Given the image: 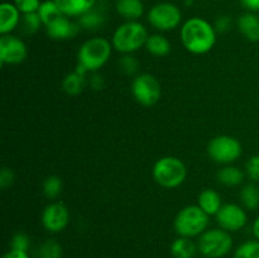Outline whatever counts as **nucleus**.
<instances>
[{"instance_id":"12","label":"nucleus","mask_w":259,"mask_h":258,"mask_svg":"<svg viewBox=\"0 0 259 258\" xmlns=\"http://www.w3.org/2000/svg\"><path fill=\"white\" fill-rule=\"evenodd\" d=\"M218 224L224 230L237 232L247 224V214L237 204H225L217 214Z\"/></svg>"},{"instance_id":"29","label":"nucleus","mask_w":259,"mask_h":258,"mask_svg":"<svg viewBox=\"0 0 259 258\" xmlns=\"http://www.w3.org/2000/svg\"><path fill=\"white\" fill-rule=\"evenodd\" d=\"M40 0H14V5L23 14L37 13L40 7Z\"/></svg>"},{"instance_id":"11","label":"nucleus","mask_w":259,"mask_h":258,"mask_svg":"<svg viewBox=\"0 0 259 258\" xmlns=\"http://www.w3.org/2000/svg\"><path fill=\"white\" fill-rule=\"evenodd\" d=\"M70 220V212L63 202L57 201L47 205L43 210V227L51 233H58L65 229Z\"/></svg>"},{"instance_id":"15","label":"nucleus","mask_w":259,"mask_h":258,"mask_svg":"<svg viewBox=\"0 0 259 258\" xmlns=\"http://www.w3.org/2000/svg\"><path fill=\"white\" fill-rule=\"evenodd\" d=\"M20 12L12 3H3L0 5V33L2 35L10 34L19 23Z\"/></svg>"},{"instance_id":"25","label":"nucleus","mask_w":259,"mask_h":258,"mask_svg":"<svg viewBox=\"0 0 259 258\" xmlns=\"http://www.w3.org/2000/svg\"><path fill=\"white\" fill-rule=\"evenodd\" d=\"M104 14L96 10L94 8L93 10L88 12L86 14L81 15L80 17V25H82L86 29H95V28L100 27L104 23Z\"/></svg>"},{"instance_id":"19","label":"nucleus","mask_w":259,"mask_h":258,"mask_svg":"<svg viewBox=\"0 0 259 258\" xmlns=\"http://www.w3.org/2000/svg\"><path fill=\"white\" fill-rule=\"evenodd\" d=\"M199 206L206 212L207 215H217L222 209V197L214 190H204L199 195Z\"/></svg>"},{"instance_id":"26","label":"nucleus","mask_w":259,"mask_h":258,"mask_svg":"<svg viewBox=\"0 0 259 258\" xmlns=\"http://www.w3.org/2000/svg\"><path fill=\"white\" fill-rule=\"evenodd\" d=\"M234 258H259V242L248 240L238 247Z\"/></svg>"},{"instance_id":"36","label":"nucleus","mask_w":259,"mask_h":258,"mask_svg":"<svg viewBox=\"0 0 259 258\" xmlns=\"http://www.w3.org/2000/svg\"><path fill=\"white\" fill-rule=\"evenodd\" d=\"M240 4L249 12H259V0H240Z\"/></svg>"},{"instance_id":"21","label":"nucleus","mask_w":259,"mask_h":258,"mask_svg":"<svg viewBox=\"0 0 259 258\" xmlns=\"http://www.w3.org/2000/svg\"><path fill=\"white\" fill-rule=\"evenodd\" d=\"M146 48L149 53L154 56H166L171 51L168 39L161 34L149 35L146 42Z\"/></svg>"},{"instance_id":"17","label":"nucleus","mask_w":259,"mask_h":258,"mask_svg":"<svg viewBox=\"0 0 259 258\" xmlns=\"http://www.w3.org/2000/svg\"><path fill=\"white\" fill-rule=\"evenodd\" d=\"M88 71L78 65L77 70L72 73H68L62 81V88L66 94L68 95H77L82 91L83 86H85V75Z\"/></svg>"},{"instance_id":"3","label":"nucleus","mask_w":259,"mask_h":258,"mask_svg":"<svg viewBox=\"0 0 259 258\" xmlns=\"http://www.w3.org/2000/svg\"><path fill=\"white\" fill-rule=\"evenodd\" d=\"M111 55V45L101 37L91 38L80 47L77 53L78 65L86 71H96L103 67Z\"/></svg>"},{"instance_id":"2","label":"nucleus","mask_w":259,"mask_h":258,"mask_svg":"<svg viewBox=\"0 0 259 258\" xmlns=\"http://www.w3.org/2000/svg\"><path fill=\"white\" fill-rule=\"evenodd\" d=\"M146 27L136 20H128L116 28L113 35V46L118 52L132 53L142 48L148 39Z\"/></svg>"},{"instance_id":"28","label":"nucleus","mask_w":259,"mask_h":258,"mask_svg":"<svg viewBox=\"0 0 259 258\" xmlns=\"http://www.w3.org/2000/svg\"><path fill=\"white\" fill-rule=\"evenodd\" d=\"M40 255L42 258H61L62 248L56 240H47L40 247Z\"/></svg>"},{"instance_id":"35","label":"nucleus","mask_w":259,"mask_h":258,"mask_svg":"<svg viewBox=\"0 0 259 258\" xmlns=\"http://www.w3.org/2000/svg\"><path fill=\"white\" fill-rule=\"evenodd\" d=\"M230 27V18L229 17H220L215 23V30L218 32H225Z\"/></svg>"},{"instance_id":"4","label":"nucleus","mask_w":259,"mask_h":258,"mask_svg":"<svg viewBox=\"0 0 259 258\" xmlns=\"http://www.w3.org/2000/svg\"><path fill=\"white\" fill-rule=\"evenodd\" d=\"M209 224V215L200 206H186L177 214L175 229L177 234L185 238H192L201 234Z\"/></svg>"},{"instance_id":"20","label":"nucleus","mask_w":259,"mask_h":258,"mask_svg":"<svg viewBox=\"0 0 259 258\" xmlns=\"http://www.w3.org/2000/svg\"><path fill=\"white\" fill-rule=\"evenodd\" d=\"M171 252L175 258H192L196 253V245L190 238L181 237L172 243Z\"/></svg>"},{"instance_id":"31","label":"nucleus","mask_w":259,"mask_h":258,"mask_svg":"<svg viewBox=\"0 0 259 258\" xmlns=\"http://www.w3.org/2000/svg\"><path fill=\"white\" fill-rule=\"evenodd\" d=\"M245 169L252 181H259V156H253L248 159Z\"/></svg>"},{"instance_id":"5","label":"nucleus","mask_w":259,"mask_h":258,"mask_svg":"<svg viewBox=\"0 0 259 258\" xmlns=\"http://www.w3.org/2000/svg\"><path fill=\"white\" fill-rule=\"evenodd\" d=\"M153 177L157 184L166 189L180 186L186 179V167L176 157H163L153 167Z\"/></svg>"},{"instance_id":"10","label":"nucleus","mask_w":259,"mask_h":258,"mask_svg":"<svg viewBox=\"0 0 259 258\" xmlns=\"http://www.w3.org/2000/svg\"><path fill=\"white\" fill-rule=\"evenodd\" d=\"M27 57V46L20 38L4 34L0 38V62L2 65H17Z\"/></svg>"},{"instance_id":"27","label":"nucleus","mask_w":259,"mask_h":258,"mask_svg":"<svg viewBox=\"0 0 259 258\" xmlns=\"http://www.w3.org/2000/svg\"><path fill=\"white\" fill-rule=\"evenodd\" d=\"M62 190V181L57 176H50L43 184V192L48 199H56Z\"/></svg>"},{"instance_id":"38","label":"nucleus","mask_w":259,"mask_h":258,"mask_svg":"<svg viewBox=\"0 0 259 258\" xmlns=\"http://www.w3.org/2000/svg\"><path fill=\"white\" fill-rule=\"evenodd\" d=\"M253 234L259 240V217L253 223Z\"/></svg>"},{"instance_id":"37","label":"nucleus","mask_w":259,"mask_h":258,"mask_svg":"<svg viewBox=\"0 0 259 258\" xmlns=\"http://www.w3.org/2000/svg\"><path fill=\"white\" fill-rule=\"evenodd\" d=\"M3 258H29V257H28L27 252H24V250L12 249L8 253H5V254L3 255Z\"/></svg>"},{"instance_id":"33","label":"nucleus","mask_w":259,"mask_h":258,"mask_svg":"<svg viewBox=\"0 0 259 258\" xmlns=\"http://www.w3.org/2000/svg\"><path fill=\"white\" fill-rule=\"evenodd\" d=\"M14 182V172L9 168H3L0 172V186L2 189L10 186Z\"/></svg>"},{"instance_id":"6","label":"nucleus","mask_w":259,"mask_h":258,"mask_svg":"<svg viewBox=\"0 0 259 258\" xmlns=\"http://www.w3.org/2000/svg\"><path fill=\"white\" fill-rule=\"evenodd\" d=\"M233 239L224 229H211L202 233L199 239V249L209 258H220L229 253Z\"/></svg>"},{"instance_id":"16","label":"nucleus","mask_w":259,"mask_h":258,"mask_svg":"<svg viewBox=\"0 0 259 258\" xmlns=\"http://www.w3.org/2000/svg\"><path fill=\"white\" fill-rule=\"evenodd\" d=\"M238 28L240 33L250 42L259 40V17L254 13L248 12L238 18Z\"/></svg>"},{"instance_id":"8","label":"nucleus","mask_w":259,"mask_h":258,"mask_svg":"<svg viewBox=\"0 0 259 258\" xmlns=\"http://www.w3.org/2000/svg\"><path fill=\"white\" fill-rule=\"evenodd\" d=\"M181 10L172 3H158L148 12V22L158 30H171L180 25Z\"/></svg>"},{"instance_id":"23","label":"nucleus","mask_w":259,"mask_h":258,"mask_svg":"<svg viewBox=\"0 0 259 258\" xmlns=\"http://www.w3.org/2000/svg\"><path fill=\"white\" fill-rule=\"evenodd\" d=\"M38 14H39L40 19H42L43 25L50 24L52 20H55L56 18L62 15V12L60 10V8L57 7V4L55 3V0H46L40 4L39 9H38Z\"/></svg>"},{"instance_id":"1","label":"nucleus","mask_w":259,"mask_h":258,"mask_svg":"<svg viewBox=\"0 0 259 258\" xmlns=\"http://www.w3.org/2000/svg\"><path fill=\"white\" fill-rule=\"evenodd\" d=\"M181 40L189 52L204 55L211 51L217 42V30L202 18H190L181 29Z\"/></svg>"},{"instance_id":"18","label":"nucleus","mask_w":259,"mask_h":258,"mask_svg":"<svg viewBox=\"0 0 259 258\" xmlns=\"http://www.w3.org/2000/svg\"><path fill=\"white\" fill-rule=\"evenodd\" d=\"M116 12L128 20H137L144 12L142 0H116Z\"/></svg>"},{"instance_id":"9","label":"nucleus","mask_w":259,"mask_h":258,"mask_svg":"<svg viewBox=\"0 0 259 258\" xmlns=\"http://www.w3.org/2000/svg\"><path fill=\"white\" fill-rule=\"evenodd\" d=\"M132 93L136 100L144 106H152L161 98V85L154 76L143 73L134 78Z\"/></svg>"},{"instance_id":"34","label":"nucleus","mask_w":259,"mask_h":258,"mask_svg":"<svg viewBox=\"0 0 259 258\" xmlns=\"http://www.w3.org/2000/svg\"><path fill=\"white\" fill-rule=\"evenodd\" d=\"M120 65L126 73H133L134 71L137 70V66H138L137 65V61L134 60L133 57H129V56H125V57L121 60Z\"/></svg>"},{"instance_id":"24","label":"nucleus","mask_w":259,"mask_h":258,"mask_svg":"<svg viewBox=\"0 0 259 258\" xmlns=\"http://www.w3.org/2000/svg\"><path fill=\"white\" fill-rule=\"evenodd\" d=\"M240 199L247 209H257L259 206V189L255 185H247L240 191Z\"/></svg>"},{"instance_id":"22","label":"nucleus","mask_w":259,"mask_h":258,"mask_svg":"<svg viewBox=\"0 0 259 258\" xmlns=\"http://www.w3.org/2000/svg\"><path fill=\"white\" fill-rule=\"evenodd\" d=\"M244 175L237 167H224L218 172V180L220 184L227 185V186H237V185L242 184Z\"/></svg>"},{"instance_id":"32","label":"nucleus","mask_w":259,"mask_h":258,"mask_svg":"<svg viewBox=\"0 0 259 258\" xmlns=\"http://www.w3.org/2000/svg\"><path fill=\"white\" fill-rule=\"evenodd\" d=\"M28 247H29V239L25 234L23 233H18L13 237L12 239V249H17V250H24L27 252Z\"/></svg>"},{"instance_id":"30","label":"nucleus","mask_w":259,"mask_h":258,"mask_svg":"<svg viewBox=\"0 0 259 258\" xmlns=\"http://www.w3.org/2000/svg\"><path fill=\"white\" fill-rule=\"evenodd\" d=\"M40 24H43L42 19H40L39 14L37 13H29V14H24V27L29 33H34L39 29Z\"/></svg>"},{"instance_id":"7","label":"nucleus","mask_w":259,"mask_h":258,"mask_svg":"<svg viewBox=\"0 0 259 258\" xmlns=\"http://www.w3.org/2000/svg\"><path fill=\"white\" fill-rule=\"evenodd\" d=\"M207 152L210 158L218 163H232L242 154V144L233 137L219 136L210 142Z\"/></svg>"},{"instance_id":"14","label":"nucleus","mask_w":259,"mask_h":258,"mask_svg":"<svg viewBox=\"0 0 259 258\" xmlns=\"http://www.w3.org/2000/svg\"><path fill=\"white\" fill-rule=\"evenodd\" d=\"M63 15L81 17L95 8L96 0H55Z\"/></svg>"},{"instance_id":"13","label":"nucleus","mask_w":259,"mask_h":258,"mask_svg":"<svg viewBox=\"0 0 259 258\" xmlns=\"http://www.w3.org/2000/svg\"><path fill=\"white\" fill-rule=\"evenodd\" d=\"M46 32L53 39H68L77 34L78 27L66 15H60L46 25Z\"/></svg>"}]
</instances>
